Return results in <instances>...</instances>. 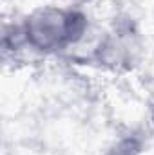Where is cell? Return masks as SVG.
<instances>
[{
    "label": "cell",
    "instance_id": "obj_1",
    "mask_svg": "<svg viewBox=\"0 0 154 155\" xmlns=\"http://www.w3.org/2000/svg\"><path fill=\"white\" fill-rule=\"evenodd\" d=\"M22 35L29 52L60 56L78 47L89 35V15L78 5L45 4L20 18Z\"/></svg>",
    "mask_w": 154,
    "mask_h": 155
},
{
    "label": "cell",
    "instance_id": "obj_2",
    "mask_svg": "<svg viewBox=\"0 0 154 155\" xmlns=\"http://www.w3.org/2000/svg\"><path fill=\"white\" fill-rule=\"evenodd\" d=\"M145 56V38L131 16H118L98 36L87 60L107 72L129 74L140 67Z\"/></svg>",
    "mask_w": 154,
    "mask_h": 155
},
{
    "label": "cell",
    "instance_id": "obj_3",
    "mask_svg": "<svg viewBox=\"0 0 154 155\" xmlns=\"http://www.w3.org/2000/svg\"><path fill=\"white\" fill-rule=\"evenodd\" d=\"M143 132L131 130L114 139L102 155H142L147 148V139Z\"/></svg>",
    "mask_w": 154,
    "mask_h": 155
}]
</instances>
